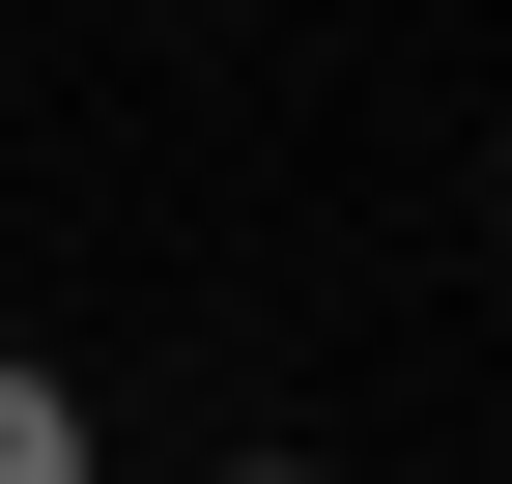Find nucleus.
Returning a JSON list of instances; mask_svg holds the SVG:
<instances>
[{
    "instance_id": "nucleus-1",
    "label": "nucleus",
    "mask_w": 512,
    "mask_h": 484,
    "mask_svg": "<svg viewBox=\"0 0 512 484\" xmlns=\"http://www.w3.org/2000/svg\"><path fill=\"white\" fill-rule=\"evenodd\" d=\"M0 484H114V456H86V399H57L29 342H0Z\"/></svg>"
},
{
    "instance_id": "nucleus-2",
    "label": "nucleus",
    "mask_w": 512,
    "mask_h": 484,
    "mask_svg": "<svg viewBox=\"0 0 512 484\" xmlns=\"http://www.w3.org/2000/svg\"><path fill=\"white\" fill-rule=\"evenodd\" d=\"M228 484H313V456H228Z\"/></svg>"
}]
</instances>
